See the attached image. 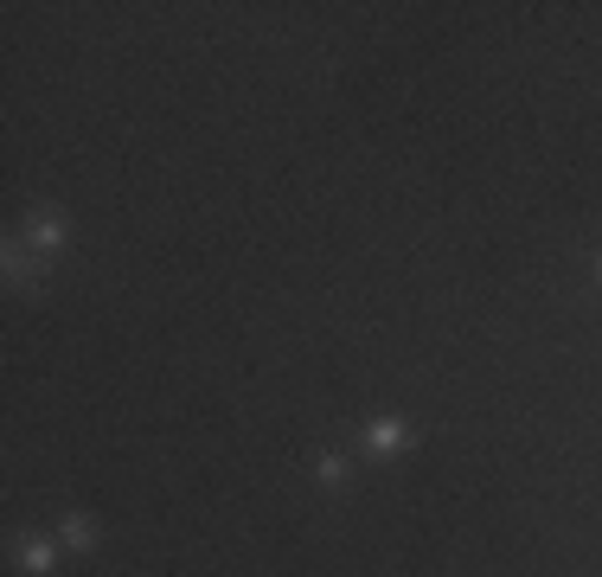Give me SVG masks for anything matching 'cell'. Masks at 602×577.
I'll return each instance as SVG.
<instances>
[{
  "instance_id": "6da1fadb",
  "label": "cell",
  "mask_w": 602,
  "mask_h": 577,
  "mask_svg": "<svg viewBox=\"0 0 602 577\" xmlns=\"http://www.w3.org/2000/svg\"><path fill=\"white\" fill-rule=\"evenodd\" d=\"M411 418H391V411H378V418H366V450L372 456H398V450H411Z\"/></svg>"
},
{
  "instance_id": "7a4b0ae2",
  "label": "cell",
  "mask_w": 602,
  "mask_h": 577,
  "mask_svg": "<svg viewBox=\"0 0 602 577\" xmlns=\"http://www.w3.org/2000/svg\"><path fill=\"white\" fill-rule=\"evenodd\" d=\"M58 244H65V212H58V206H33V212H26V251L52 257Z\"/></svg>"
},
{
  "instance_id": "3957f363",
  "label": "cell",
  "mask_w": 602,
  "mask_h": 577,
  "mask_svg": "<svg viewBox=\"0 0 602 577\" xmlns=\"http://www.w3.org/2000/svg\"><path fill=\"white\" fill-rule=\"evenodd\" d=\"M7 282H13V289H26V282H45V257H38V251H26L20 237L7 244Z\"/></svg>"
},
{
  "instance_id": "277c9868",
  "label": "cell",
  "mask_w": 602,
  "mask_h": 577,
  "mask_svg": "<svg viewBox=\"0 0 602 577\" xmlns=\"http://www.w3.org/2000/svg\"><path fill=\"white\" fill-rule=\"evenodd\" d=\"M346 475H353V468H346V456H339V450H321V456H314V481H321L327 495H339V488H346Z\"/></svg>"
},
{
  "instance_id": "5b68a950",
  "label": "cell",
  "mask_w": 602,
  "mask_h": 577,
  "mask_svg": "<svg viewBox=\"0 0 602 577\" xmlns=\"http://www.w3.org/2000/svg\"><path fill=\"white\" fill-rule=\"evenodd\" d=\"M20 565H26L33 577H45L52 565H58V545H52L45 533H38V539H26V545H20Z\"/></svg>"
},
{
  "instance_id": "8992f818",
  "label": "cell",
  "mask_w": 602,
  "mask_h": 577,
  "mask_svg": "<svg viewBox=\"0 0 602 577\" xmlns=\"http://www.w3.org/2000/svg\"><path fill=\"white\" fill-rule=\"evenodd\" d=\"M58 539H65L71 552H90V545H97V520H83V513H65V520H58Z\"/></svg>"
},
{
  "instance_id": "52a82bcc",
  "label": "cell",
  "mask_w": 602,
  "mask_h": 577,
  "mask_svg": "<svg viewBox=\"0 0 602 577\" xmlns=\"http://www.w3.org/2000/svg\"><path fill=\"white\" fill-rule=\"evenodd\" d=\"M597 282H602V251H597Z\"/></svg>"
}]
</instances>
